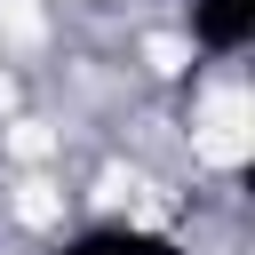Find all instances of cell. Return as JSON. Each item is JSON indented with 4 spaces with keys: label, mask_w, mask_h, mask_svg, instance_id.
Returning a JSON list of instances; mask_svg holds the SVG:
<instances>
[{
    "label": "cell",
    "mask_w": 255,
    "mask_h": 255,
    "mask_svg": "<svg viewBox=\"0 0 255 255\" xmlns=\"http://www.w3.org/2000/svg\"><path fill=\"white\" fill-rule=\"evenodd\" d=\"M183 32L207 64H231L255 48V0H183Z\"/></svg>",
    "instance_id": "obj_2"
},
{
    "label": "cell",
    "mask_w": 255,
    "mask_h": 255,
    "mask_svg": "<svg viewBox=\"0 0 255 255\" xmlns=\"http://www.w3.org/2000/svg\"><path fill=\"white\" fill-rule=\"evenodd\" d=\"M40 255H183V239H175V231H159V223L96 215V223H72V231H56Z\"/></svg>",
    "instance_id": "obj_1"
}]
</instances>
